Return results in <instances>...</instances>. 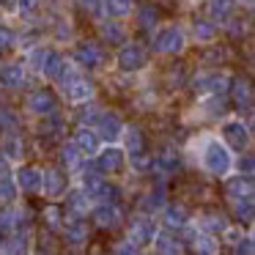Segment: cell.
Returning <instances> with one entry per match:
<instances>
[{
    "label": "cell",
    "instance_id": "obj_7",
    "mask_svg": "<svg viewBox=\"0 0 255 255\" xmlns=\"http://www.w3.org/2000/svg\"><path fill=\"white\" fill-rule=\"evenodd\" d=\"M74 61H77L80 69H99L102 61H105V52L99 50V44L83 41V44L74 47Z\"/></svg>",
    "mask_w": 255,
    "mask_h": 255
},
{
    "label": "cell",
    "instance_id": "obj_19",
    "mask_svg": "<svg viewBox=\"0 0 255 255\" xmlns=\"http://www.w3.org/2000/svg\"><path fill=\"white\" fill-rule=\"evenodd\" d=\"M63 233H66V242L83 244L85 236H88V225H85L83 220H69L66 225H63Z\"/></svg>",
    "mask_w": 255,
    "mask_h": 255
},
{
    "label": "cell",
    "instance_id": "obj_31",
    "mask_svg": "<svg viewBox=\"0 0 255 255\" xmlns=\"http://www.w3.org/2000/svg\"><path fill=\"white\" fill-rule=\"evenodd\" d=\"M0 250L3 253H19V250H28V244H25V239L14 236V239H6V244H0Z\"/></svg>",
    "mask_w": 255,
    "mask_h": 255
},
{
    "label": "cell",
    "instance_id": "obj_35",
    "mask_svg": "<svg viewBox=\"0 0 255 255\" xmlns=\"http://www.w3.org/2000/svg\"><path fill=\"white\" fill-rule=\"evenodd\" d=\"M17 8L22 14H36L39 11V0H17Z\"/></svg>",
    "mask_w": 255,
    "mask_h": 255
},
{
    "label": "cell",
    "instance_id": "obj_4",
    "mask_svg": "<svg viewBox=\"0 0 255 255\" xmlns=\"http://www.w3.org/2000/svg\"><path fill=\"white\" fill-rule=\"evenodd\" d=\"M116 63L121 72H140V69L148 66V52L140 44H124L118 58H116Z\"/></svg>",
    "mask_w": 255,
    "mask_h": 255
},
{
    "label": "cell",
    "instance_id": "obj_15",
    "mask_svg": "<svg viewBox=\"0 0 255 255\" xmlns=\"http://www.w3.org/2000/svg\"><path fill=\"white\" fill-rule=\"evenodd\" d=\"M154 233H156V228L151 220H134L132 231H129V239L140 247V244H148L151 239H154Z\"/></svg>",
    "mask_w": 255,
    "mask_h": 255
},
{
    "label": "cell",
    "instance_id": "obj_23",
    "mask_svg": "<svg viewBox=\"0 0 255 255\" xmlns=\"http://www.w3.org/2000/svg\"><path fill=\"white\" fill-rule=\"evenodd\" d=\"M189 222V211L184 206H167L165 209V225L167 228H181Z\"/></svg>",
    "mask_w": 255,
    "mask_h": 255
},
{
    "label": "cell",
    "instance_id": "obj_39",
    "mask_svg": "<svg viewBox=\"0 0 255 255\" xmlns=\"http://www.w3.org/2000/svg\"><path fill=\"white\" fill-rule=\"evenodd\" d=\"M83 3H85V6H94V3H96V0H83Z\"/></svg>",
    "mask_w": 255,
    "mask_h": 255
},
{
    "label": "cell",
    "instance_id": "obj_40",
    "mask_svg": "<svg viewBox=\"0 0 255 255\" xmlns=\"http://www.w3.org/2000/svg\"><path fill=\"white\" fill-rule=\"evenodd\" d=\"M239 3H244V6H250V3H253V0H239Z\"/></svg>",
    "mask_w": 255,
    "mask_h": 255
},
{
    "label": "cell",
    "instance_id": "obj_1",
    "mask_svg": "<svg viewBox=\"0 0 255 255\" xmlns=\"http://www.w3.org/2000/svg\"><path fill=\"white\" fill-rule=\"evenodd\" d=\"M189 151H195V162L200 165V170H203L206 176L228 178L233 173V167H236L231 148H228L220 137H214V134H209V132L198 134V137L192 140V145H189Z\"/></svg>",
    "mask_w": 255,
    "mask_h": 255
},
{
    "label": "cell",
    "instance_id": "obj_8",
    "mask_svg": "<svg viewBox=\"0 0 255 255\" xmlns=\"http://www.w3.org/2000/svg\"><path fill=\"white\" fill-rule=\"evenodd\" d=\"M96 129H99V140H118L121 137V129H124V124L118 121V116H113V113H99V118H96Z\"/></svg>",
    "mask_w": 255,
    "mask_h": 255
},
{
    "label": "cell",
    "instance_id": "obj_28",
    "mask_svg": "<svg viewBox=\"0 0 255 255\" xmlns=\"http://www.w3.org/2000/svg\"><path fill=\"white\" fill-rule=\"evenodd\" d=\"M233 99H236V105H239V107H242V105L247 107V105H250V85L239 80V83L233 85Z\"/></svg>",
    "mask_w": 255,
    "mask_h": 255
},
{
    "label": "cell",
    "instance_id": "obj_13",
    "mask_svg": "<svg viewBox=\"0 0 255 255\" xmlns=\"http://www.w3.org/2000/svg\"><path fill=\"white\" fill-rule=\"evenodd\" d=\"M74 145H77V151L83 156H96V151L102 148V140L96 132H91V129H80L77 134H74Z\"/></svg>",
    "mask_w": 255,
    "mask_h": 255
},
{
    "label": "cell",
    "instance_id": "obj_6",
    "mask_svg": "<svg viewBox=\"0 0 255 255\" xmlns=\"http://www.w3.org/2000/svg\"><path fill=\"white\" fill-rule=\"evenodd\" d=\"M99 154V170L105 173V176H116V173H121L124 167H127V151L118 148V145H107V148H99L96 151Z\"/></svg>",
    "mask_w": 255,
    "mask_h": 255
},
{
    "label": "cell",
    "instance_id": "obj_33",
    "mask_svg": "<svg viewBox=\"0 0 255 255\" xmlns=\"http://www.w3.org/2000/svg\"><path fill=\"white\" fill-rule=\"evenodd\" d=\"M140 25H145V28L156 25V11H154V6H143V8H140Z\"/></svg>",
    "mask_w": 255,
    "mask_h": 255
},
{
    "label": "cell",
    "instance_id": "obj_27",
    "mask_svg": "<svg viewBox=\"0 0 255 255\" xmlns=\"http://www.w3.org/2000/svg\"><path fill=\"white\" fill-rule=\"evenodd\" d=\"M102 36H105L110 44H121L124 41V28H118L116 22H110V25H102Z\"/></svg>",
    "mask_w": 255,
    "mask_h": 255
},
{
    "label": "cell",
    "instance_id": "obj_29",
    "mask_svg": "<svg viewBox=\"0 0 255 255\" xmlns=\"http://www.w3.org/2000/svg\"><path fill=\"white\" fill-rule=\"evenodd\" d=\"M231 8H233V0H214V3H211V14H214V17H228Z\"/></svg>",
    "mask_w": 255,
    "mask_h": 255
},
{
    "label": "cell",
    "instance_id": "obj_11",
    "mask_svg": "<svg viewBox=\"0 0 255 255\" xmlns=\"http://www.w3.org/2000/svg\"><path fill=\"white\" fill-rule=\"evenodd\" d=\"M17 189L22 192H39V184H41V170L33 165H25V167H17V178H14Z\"/></svg>",
    "mask_w": 255,
    "mask_h": 255
},
{
    "label": "cell",
    "instance_id": "obj_16",
    "mask_svg": "<svg viewBox=\"0 0 255 255\" xmlns=\"http://www.w3.org/2000/svg\"><path fill=\"white\" fill-rule=\"evenodd\" d=\"M198 228L206 231V233H211V236H220V233L228 228V222H225L222 214H200L198 217Z\"/></svg>",
    "mask_w": 255,
    "mask_h": 255
},
{
    "label": "cell",
    "instance_id": "obj_2",
    "mask_svg": "<svg viewBox=\"0 0 255 255\" xmlns=\"http://www.w3.org/2000/svg\"><path fill=\"white\" fill-rule=\"evenodd\" d=\"M58 80L63 83V94H66V99H72V102H88L91 96H94V85H91L80 72H74L69 63L63 66V72H61V77H58Z\"/></svg>",
    "mask_w": 255,
    "mask_h": 255
},
{
    "label": "cell",
    "instance_id": "obj_26",
    "mask_svg": "<svg viewBox=\"0 0 255 255\" xmlns=\"http://www.w3.org/2000/svg\"><path fill=\"white\" fill-rule=\"evenodd\" d=\"M66 203H69V209H74V211H88V195H85L83 189H74Z\"/></svg>",
    "mask_w": 255,
    "mask_h": 255
},
{
    "label": "cell",
    "instance_id": "obj_25",
    "mask_svg": "<svg viewBox=\"0 0 255 255\" xmlns=\"http://www.w3.org/2000/svg\"><path fill=\"white\" fill-rule=\"evenodd\" d=\"M195 250H200V253H217V250H220V242H214L211 233L200 231L198 236H195Z\"/></svg>",
    "mask_w": 255,
    "mask_h": 255
},
{
    "label": "cell",
    "instance_id": "obj_18",
    "mask_svg": "<svg viewBox=\"0 0 255 255\" xmlns=\"http://www.w3.org/2000/svg\"><path fill=\"white\" fill-rule=\"evenodd\" d=\"M151 244H154V250H159V253H181V244H178V239L173 236V233H167V231L154 233Z\"/></svg>",
    "mask_w": 255,
    "mask_h": 255
},
{
    "label": "cell",
    "instance_id": "obj_34",
    "mask_svg": "<svg viewBox=\"0 0 255 255\" xmlns=\"http://www.w3.org/2000/svg\"><path fill=\"white\" fill-rule=\"evenodd\" d=\"M156 165H159V167H165L167 173H173V170L178 167V159H173V156H170V151H165V154H162L159 159H156Z\"/></svg>",
    "mask_w": 255,
    "mask_h": 255
},
{
    "label": "cell",
    "instance_id": "obj_5",
    "mask_svg": "<svg viewBox=\"0 0 255 255\" xmlns=\"http://www.w3.org/2000/svg\"><path fill=\"white\" fill-rule=\"evenodd\" d=\"M220 134H222V143L231 145V148H236V151L247 148V143H250V132H247V127H244L239 118H228V121H222Z\"/></svg>",
    "mask_w": 255,
    "mask_h": 255
},
{
    "label": "cell",
    "instance_id": "obj_3",
    "mask_svg": "<svg viewBox=\"0 0 255 255\" xmlns=\"http://www.w3.org/2000/svg\"><path fill=\"white\" fill-rule=\"evenodd\" d=\"M184 44H187V39H184V30L176 28V25H162V28L154 33V50L167 52V55H173V52H181Z\"/></svg>",
    "mask_w": 255,
    "mask_h": 255
},
{
    "label": "cell",
    "instance_id": "obj_36",
    "mask_svg": "<svg viewBox=\"0 0 255 255\" xmlns=\"http://www.w3.org/2000/svg\"><path fill=\"white\" fill-rule=\"evenodd\" d=\"M159 206H162V192H151V195H148V200H143V209H145V211L159 209Z\"/></svg>",
    "mask_w": 255,
    "mask_h": 255
},
{
    "label": "cell",
    "instance_id": "obj_24",
    "mask_svg": "<svg viewBox=\"0 0 255 255\" xmlns=\"http://www.w3.org/2000/svg\"><path fill=\"white\" fill-rule=\"evenodd\" d=\"M3 154H6V159H17L22 154V137L19 134H6L3 137Z\"/></svg>",
    "mask_w": 255,
    "mask_h": 255
},
{
    "label": "cell",
    "instance_id": "obj_37",
    "mask_svg": "<svg viewBox=\"0 0 255 255\" xmlns=\"http://www.w3.org/2000/svg\"><path fill=\"white\" fill-rule=\"evenodd\" d=\"M11 44H14V33L8 28H0V50H6Z\"/></svg>",
    "mask_w": 255,
    "mask_h": 255
},
{
    "label": "cell",
    "instance_id": "obj_14",
    "mask_svg": "<svg viewBox=\"0 0 255 255\" xmlns=\"http://www.w3.org/2000/svg\"><path fill=\"white\" fill-rule=\"evenodd\" d=\"M22 83H25V66H19V63L0 66V85L3 88H19Z\"/></svg>",
    "mask_w": 255,
    "mask_h": 255
},
{
    "label": "cell",
    "instance_id": "obj_17",
    "mask_svg": "<svg viewBox=\"0 0 255 255\" xmlns=\"http://www.w3.org/2000/svg\"><path fill=\"white\" fill-rule=\"evenodd\" d=\"M121 137H124V151H127V156H134L143 151V137H140V129L134 127H124L121 129Z\"/></svg>",
    "mask_w": 255,
    "mask_h": 255
},
{
    "label": "cell",
    "instance_id": "obj_20",
    "mask_svg": "<svg viewBox=\"0 0 255 255\" xmlns=\"http://www.w3.org/2000/svg\"><path fill=\"white\" fill-rule=\"evenodd\" d=\"M247 195H253V178L250 176H244V181H242V176L228 181V198L236 200V198H247Z\"/></svg>",
    "mask_w": 255,
    "mask_h": 255
},
{
    "label": "cell",
    "instance_id": "obj_12",
    "mask_svg": "<svg viewBox=\"0 0 255 255\" xmlns=\"http://www.w3.org/2000/svg\"><path fill=\"white\" fill-rule=\"evenodd\" d=\"M94 220L99 228H118L121 225V211L116 206H110V200H105L94 209Z\"/></svg>",
    "mask_w": 255,
    "mask_h": 255
},
{
    "label": "cell",
    "instance_id": "obj_10",
    "mask_svg": "<svg viewBox=\"0 0 255 255\" xmlns=\"http://www.w3.org/2000/svg\"><path fill=\"white\" fill-rule=\"evenodd\" d=\"M28 110L36 113V116H50V113L55 110V96H52V91L36 88L33 94L28 96Z\"/></svg>",
    "mask_w": 255,
    "mask_h": 255
},
{
    "label": "cell",
    "instance_id": "obj_32",
    "mask_svg": "<svg viewBox=\"0 0 255 255\" xmlns=\"http://www.w3.org/2000/svg\"><path fill=\"white\" fill-rule=\"evenodd\" d=\"M14 127H17V118H14V113L6 110V107H0V132L14 129Z\"/></svg>",
    "mask_w": 255,
    "mask_h": 255
},
{
    "label": "cell",
    "instance_id": "obj_9",
    "mask_svg": "<svg viewBox=\"0 0 255 255\" xmlns=\"http://www.w3.org/2000/svg\"><path fill=\"white\" fill-rule=\"evenodd\" d=\"M66 189V176H63L61 170H55V167H50V170L41 173V184H39V192H44L47 198H58V195Z\"/></svg>",
    "mask_w": 255,
    "mask_h": 255
},
{
    "label": "cell",
    "instance_id": "obj_30",
    "mask_svg": "<svg viewBox=\"0 0 255 255\" xmlns=\"http://www.w3.org/2000/svg\"><path fill=\"white\" fill-rule=\"evenodd\" d=\"M80 156H83V154L77 151V145H74V143L63 148V162H66L69 167H77V165H80Z\"/></svg>",
    "mask_w": 255,
    "mask_h": 255
},
{
    "label": "cell",
    "instance_id": "obj_22",
    "mask_svg": "<svg viewBox=\"0 0 255 255\" xmlns=\"http://www.w3.org/2000/svg\"><path fill=\"white\" fill-rule=\"evenodd\" d=\"M192 36L198 39V44H209V41H214V36H217L214 22H209V19H198V22L192 25Z\"/></svg>",
    "mask_w": 255,
    "mask_h": 255
},
{
    "label": "cell",
    "instance_id": "obj_38",
    "mask_svg": "<svg viewBox=\"0 0 255 255\" xmlns=\"http://www.w3.org/2000/svg\"><path fill=\"white\" fill-rule=\"evenodd\" d=\"M58 217H61L58 209H47V222H50V225H58Z\"/></svg>",
    "mask_w": 255,
    "mask_h": 255
},
{
    "label": "cell",
    "instance_id": "obj_21",
    "mask_svg": "<svg viewBox=\"0 0 255 255\" xmlns=\"http://www.w3.org/2000/svg\"><path fill=\"white\" fill-rule=\"evenodd\" d=\"M132 8H134L132 0H105V11H107V17H113V19L129 17Z\"/></svg>",
    "mask_w": 255,
    "mask_h": 255
}]
</instances>
